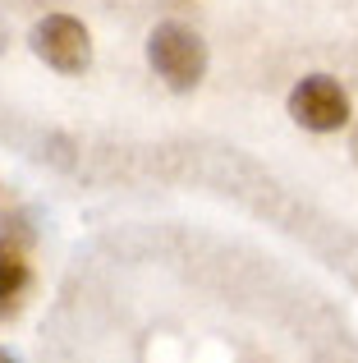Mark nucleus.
I'll list each match as a JSON object with an SVG mask.
<instances>
[{"instance_id":"2","label":"nucleus","mask_w":358,"mask_h":363,"mask_svg":"<svg viewBox=\"0 0 358 363\" xmlns=\"http://www.w3.org/2000/svg\"><path fill=\"white\" fill-rule=\"evenodd\" d=\"M33 51H37V60H46L60 74H83L92 65V37L79 18L46 14L42 23L33 28Z\"/></svg>"},{"instance_id":"1","label":"nucleus","mask_w":358,"mask_h":363,"mask_svg":"<svg viewBox=\"0 0 358 363\" xmlns=\"http://www.w3.org/2000/svg\"><path fill=\"white\" fill-rule=\"evenodd\" d=\"M147 60L175 92H188L207 74V42L184 23H161L147 37Z\"/></svg>"},{"instance_id":"4","label":"nucleus","mask_w":358,"mask_h":363,"mask_svg":"<svg viewBox=\"0 0 358 363\" xmlns=\"http://www.w3.org/2000/svg\"><path fill=\"white\" fill-rule=\"evenodd\" d=\"M23 285H28L23 253H18V248H9V244H0V313H5L9 303L23 294Z\"/></svg>"},{"instance_id":"3","label":"nucleus","mask_w":358,"mask_h":363,"mask_svg":"<svg viewBox=\"0 0 358 363\" xmlns=\"http://www.w3.org/2000/svg\"><path fill=\"white\" fill-rule=\"evenodd\" d=\"M289 116L313 133H335L350 124V97L335 79L326 74H308L294 92H289Z\"/></svg>"},{"instance_id":"5","label":"nucleus","mask_w":358,"mask_h":363,"mask_svg":"<svg viewBox=\"0 0 358 363\" xmlns=\"http://www.w3.org/2000/svg\"><path fill=\"white\" fill-rule=\"evenodd\" d=\"M0 363H14V359H9V354H5V350H0Z\"/></svg>"}]
</instances>
